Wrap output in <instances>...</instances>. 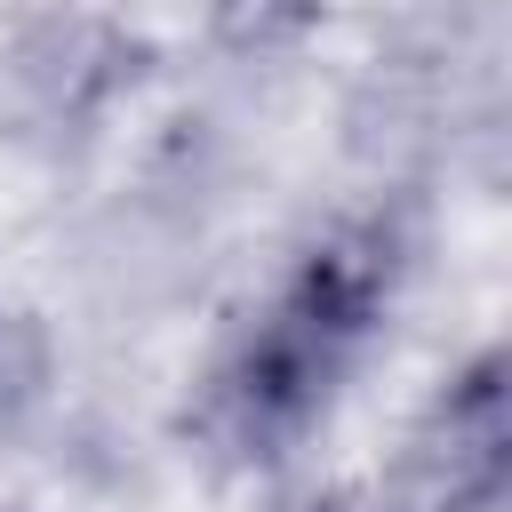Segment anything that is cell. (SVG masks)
<instances>
[{"label": "cell", "mask_w": 512, "mask_h": 512, "mask_svg": "<svg viewBox=\"0 0 512 512\" xmlns=\"http://www.w3.org/2000/svg\"><path fill=\"white\" fill-rule=\"evenodd\" d=\"M376 312V256L368 248H328L312 256L240 336V352L216 368V400L208 424L240 448V456H272L288 448L336 392V376L352 368L360 336Z\"/></svg>", "instance_id": "cell-1"}, {"label": "cell", "mask_w": 512, "mask_h": 512, "mask_svg": "<svg viewBox=\"0 0 512 512\" xmlns=\"http://www.w3.org/2000/svg\"><path fill=\"white\" fill-rule=\"evenodd\" d=\"M408 488L424 512H480L504 488V384L472 368L408 440Z\"/></svg>", "instance_id": "cell-2"}, {"label": "cell", "mask_w": 512, "mask_h": 512, "mask_svg": "<svg viewBox=\"0 0 512 512\" xmlns=\"http://www.w3.org/2000/svg\"><path fill=\"white\" fill-rule=\"evenodd\" d=\"M48 392V336L16 312H0V432H16Z\"/></svg>", "instance_id": "cell-3"}, {"label": "cell", "mask_w": 512, "mask_h": 512, "mask_svg": "<svg viewBox=\"0 0 512 512\" xmlns=\"http://www.w3.org/2000/svg\"><path fill=\"white\" fill-rule=\"evenodd\" d=\"M264 512H336L328 496H280V504H264Z\"/></svg>", "instance_id": "cell-4"}]
</instances>
